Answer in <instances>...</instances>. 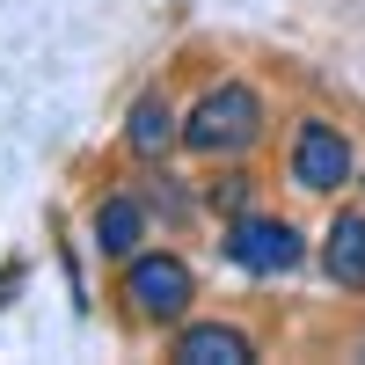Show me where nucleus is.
I'll use <instances>...</instances> for the list:
<instances>
[{
  "instance_id": "nucleus-4",
  "label": "nucleus",
  "mask_w": 365,
  "mask_h": 365,
  "mask_svg": "<svg viewBox=\"0 0 365 365\" xmlns=\"http://www.w3.org/2000/svg\"><path fill=\"white\" fill-rule=\"evenodd\" d=\"M220 256L249 278H285V270L307 263V241H299L292 220H270V212H234L220 234Z\"/></svg>"
},
{
  "instance_id": "nucleus-5",
  "label": "nucleus",
  "mask_w": 365,
  "mask_h": 365,
  "mask_svg": "<svg viewBox=\"0 0 365 365\" xmlns=\"http://www.w3.org/2000/svg\"><path fill=\"white\" fill-rule=\"evenodd\" d=\"M146 227H154V212H146V197H132V190L96 197V220H88V234H96V256H103V263L139 256V249H146Z\"/></svg>"
},
{
  "instance_id": "nucleus-9",
  "label": "nucleus",
  "mask_w": 365,
  "mask_h": 365,
  "mask_svg": "<svg viewBox=\"0 0 365 365\" xmlns=\"http://www.w3.org/2000/svg\"><path fill=\"white\" fill-rule=\"evenodd\" d=\"M205 205H212V212H227V220H234V212L249 205V175H212V182H205Z\"/></svg>"
},
{
  "instance_id": "nucleus-1",
  "label": "nucleus",
  "mask_w": 365,
  "mask_h": 365,
  "mask_svg": "<svg viewBox=\"0 0 365 365\" xmlns=\"http://www.w3.org/2000/svg\"><path fill=\"white\" fill-rule=\"evenodd\" d=\"M256 139H263V96L249 81L205 88L182 117V154H197V161H241Z\"/></svg>"
},
{
  "instance_id": "nucleus-2",
  "label": "nucleus",
  "mask_w": 365,
  "mask_h": 365,
  "mask_svg": "<svg viewBox=\"0 0 365 365\" xmlns=\"http://www.w3.org/2000/svg\"><path fill=\"white\" fill-rule=\"evenodd\" d=\"M117 299L132 307V322L175 329V322H190V307H197V270L182 256H168V249H139V256H125Z\"/></svg>"
},
{
  "instance_id": "nucleus-6",
  "label": "nucleus",
  "mask_w": 365,
  "mask_h": 365,
  "mask_svg": "<svg viewBox=\"0 0 365 365\" xmlns=\"http://www.w3.org/2000/svg\"><path fill=\"white\" fill-rule=\"evenodd\" d=\"M175 365H249L256 344L241 336L234 322H175V344H168Z\"/></svg>"
},
{
  "instance_id": "nucleus-3",
  "label": "nucleus",
  "mask_w": 365,
  "mask_h": 365,
  "mask_svg": "<svg viewBox=\"0 0 365 365\" xmlns=\"http://www.w3.org/2000/svg\"><path fill=\"white\" fill-rule=\"evenodd\" d=\"M285 175H292V190H307V197H336L344 182L358 175L351 132L329 125V117H299V125H292V146H285Z\"/></svg>"
},
{
  "instance_id": "nucleus-7",
  "label": "nucleus",
  "mask_w": 365,
  "mask_h": 365,
  "mask_svg": "<svg viewBox=\"0 0 365 365\" xmlns=\"http://www.w3.org/2000/svg\"><path fill=\"white\" fill-rule=\"evenodd\" d=\"M182 146V117L168 110V96H139L125 110V154L132 161H168Z\"/></svg>"
},
{
  "instance_id": "nucleus-8",
  "label": "nucleus",
  "mask_w": 365,
  "mask_h": 365,
  "mask_svg": "<svg viewBox=\"0 0 365 365\" xmlns=\"http://www.w3.org/2000/svg\"><path fill=\"white\" fill-rule=\"evenodd\" d=\"M322 270H329V285H365V212H336L322 234Z\"/></svg>"
},
{
  "instance_id": "nucleus-10",
  "label": "nucleus",
  "mask_w": 365,
  "mask_h": 365,
  "mask_svg": "<svg viewBox=\"0 0 365 365\" xmlns=\"http://www.w3.org/2000/svg\"><path fill=\"white\" fill-rule=\"evenodd\" d=\"M146 212H161V220L175 227V220H190V197H182L168 175H154V190H146Z\"/></svg>"
}]
</instances>
